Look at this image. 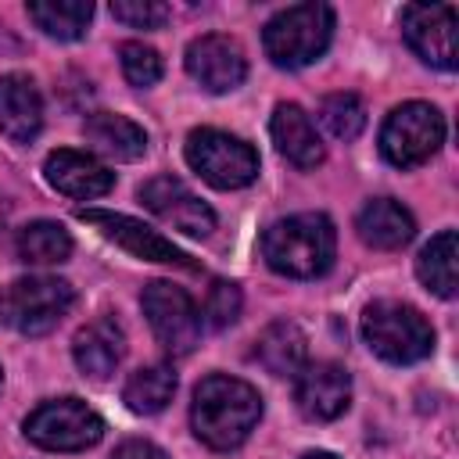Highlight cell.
<instances>
[{
    "mask_svg": "<svg viewBox=\"0 0 459 459\" xmlns=\"http://www.w3.org/2000/svg\"><path fill=\"white\" fill-rule=\"evenodd\" d=\"M14 244H18V258L29 265H57V262H68V255H72L68 230L50 219H36V222L22 226Z\"/></svg>",
    "mask_w": 459,
    "mask_h": 459,
    "instance_id": "cb8c5ba5",
    "label": "cell"
},
{
    "mask_svg": "<svg viewBox=\"0 0 459 459\" xmlns=\"http://www.w3.org/2000/svg\"><path fill=\"white\" fill-rule=\"evenodd\" d=\"M0 226H4V208H0Z\"/></svg>",
    "mask_w": 459,
    "mask_h": 459,
    "instance_id": "1f68e13d",
    "label": "cell"
},
{
    "mask_svg": "<svg viewBox=\"0 0 459 459\" xmlns=\"http://www.w3.org/2000/svg\"><path fill=\"white\" fill-rule=\"evenodd\" d=\"M186 72L201 90L230 93V90H237L244 82L247 57H244L237 39H230L222 32H208V36H197L186 47Z\"/></svg>",
    "mask_w": 459,
    "mask_h": 459,
    "instance_id": "4fadbf2b",
    "label": "cell"
},
{
    "mask_svg": "<svg viewBox=\"0 0 459 459\" xmlns=\"http://www.w3.org/2000/svg\"><path fill=\"white\" fill-rule=\"evenodd\" d=\"M359 237L377 247V251H398L412 240L416 233V219L409 215V208H402L394 197H373L362 204L359 219H355Z\"/></svg>",
    "mask_w": 459,
    "mask_h": 459,
    "instance_id": "d6986e66",
    "label": "cell"
},
{
    "mask_svg": "<svg viewBox=\"0 0 459 459\" xmlns=\"http://www.w3.org/2000/svg\"><path fill=\"white\" fill-rule=\"evenodd\" d=\"M319 122L330 129V136H337V140H355L362 129H366V104L355 97V93H330V97H323V104H319Z\"/></svg>",
    "mask_w": 459,
    "mask_h": 459,
    "instance_id": "484cf974",
    "label": "cell"
},
{
    "mask_svg": "<svg viewBox=\"0 0 459 459\" xmlns=\"http://www.w3.org/2000/svg\"><path fill=\"white\" fill-rule=\"evenodd\" d=\"M75 305V290L57 276H22L0 298V316L25 337L50 333Z\"/></svg>",
    "mask_w": 459,
    "mask_h": 459,
    "instance_id": "5b68a950",
    "label": "cell"
},
{
    "mask_svg": "<svg viewBox=\"0 0 459 459\" xmlns=\"http://www.w3.org/2000/svg\"><path fill=\"white\" fill-rule=\"evenodd\" d=\"M240 305H244L240 287H237L233 280H215V283L208 287V298H204V319H208V326L226 330L230 323H237Z\"/></svg>",
    "mask_w": 459,
    "mask_h": 459,
    "instance_id": "83f0119b",
    "label": "cell"
},
{
    "mask_svg": "<svg viewBox=\"0 0 459 459\" xmlns=\"http://www.w3.org/2000/svg\"><path fill=\"white\" fill-rule=\"evenodd\" d=\"M0 387H4V369H0Z\"/></svg>",
    "mask_w": 459,
    "mask_h": 459,
    "instance_id": "d6a6232c",
    "label": "cell"
},
{
    "mask_svg": "<svg viewBox=\"0 0 459 459\" xmlns=\"http://www.w3.org/2000/svg\"><path fill=\"white\" fill-rule=\"evenodd\" d=\"M172 394H176V373H172L169 366H161V362L136 369V373L126 380V387H122V402H126L136 416H154V412H161V409L172 402Z\"/></svg>",
    "mask_w": 459,
    "mask_h": 459,
    "instance_id": "603a6c76",
    "label": "cell"
},
{
    "mask_svg": "<svg viewBox=\"0 0 459 459\" xmlns=\"http://www.w3.org/2000/svg\"><path fill=\"white\" fill-rule=\"evenodd\" d=\"M366 344L391 366L420 362L434 351V326L427 316L405 301H373L362 312Z\"/></svg>",
    "mask_w": 459,
    "mask_h": 459,
    "instance_id": "277c9868",
    "label": "cell"
},
{
    "mask_svg": "<svg viewBox=\"0 0 459 459\" xmlns=\"http://www.w3.org/2000/svg\"><path fill=\"white\" fill-rule=\"evenodd\" d=\"M330 36H333V7L308 0V4H294L273 14L265 22L262 47L273 65L305 68L323 57V50L330 47Z\"/></svg>",
    "mask_w": 459,
    "mask_h": 459,
    "instance_id": "3957f363",
    "label": "cell"
},
{
    "mask_svg": "<svg viewBox=\"0 0 459 459\" xmlns=\"http://www.w3.org/2000/svg\"><path fill=\"white\" fill-rule=\"evenodd\" d=\"M25 11L36 22V29H43L54 39H79L93 18L90 0H32Z\"/></svg>",
    "mask_w": 459,
    "mask_h": 459,
    "instance_id": "d4e9b609",
    "label": "cell"
},
{
    "mask_svg": "<svg viewBox=\"0 0 459 459\" xmlns=\"http://www.w3.org/2000/svg\"><path fill=\"white\" fill-rule=\"evenodd\" d=\"M455 258H459V237H455V230H441L437 237H430L423 244V251L416 258L420 283L437 298H455V290H459Z\"/></svg>",
    "mask_w": 459,
    "mask_h": 459,
    "instance_id": "7402d4cb",
    "label": "cell"
},
{
    "mask_svg": "<svg viewBox=\"0 0 459 459\" xmlns=\"http://www.w3.org/2000/svg\"><path fill=\"white\" fill-rule=\"evenodd\" d=\"M301 459H337V455H330V452H308V455H301Z\"/></svg>",
    "mask_w": 459,
    "mask_h": 459,
    "instance_id": "4dcf8cb0",
    "label": "cell"
},
{
    "mask_svg": "<svg viewBox=\"0 0 459 459\" xmlns=\"http://www.w3.org/2000/svg\"><path fill=\"white\" fill-rule=\"evenodd\" d=\"M118 61H122V75L133 86H154L161 79V57L147 43H136V39L122 43L118 47Z\"/></svg>",
    "mask_w": 459,
    "mask_h": 459,
    "instance_id": "4316f807",
    "label": "cell"
},
{
    "mask_svg": "<svg viewBox=\"0 0 459 459\" xmlns=\"http://www.w3.org/2000/svg\"><path fill=\"white\" fill-rule=\"evenodd\" d=\"M337 255V230L323 212H301L276 219L262 233V258L273 273L290 280L323 276Z\"/></svg>",
    "mask_w": 459,
    "mask_h": 459,
    "instance_id": "7a4b0ae2",
    "label": "cell"
},
{
    "mask_svg": "<svg viewBox=\"0 0 459 459\" xmlns=\"http://www.w3.org/2000/svg\"><path fill=\"white\" fill-rule=\"evenodd\" d=\"M82 133H86V143L115 161H136L143 158L147 151V133L126 118V115H115V111H93L86 115L82 122Z\"/></svg>",
    "mask_w": 459,
    "mask_h": 459,
    "instance_id": "ffe728a7",
    "label": "cell"
},
{
    "mask_svg": "<svg viewBox=\"0 0 459 459\" xmlns=\"http://www.w3.org/2000/svg\"><path fill=\"white\" fill-rule=\"evenodd\" d=\"M111 459H169V455H165L158 445L133 437V441H122V445L111 452Z\"/></svg>",
    "mask_w": 459,
    "mask_h": 459,
    "instance_id": "f546056e",
    "label": "cell"
},
{
    "mask_svg": "<svg viewBox=\"0 0 459 459\" xmlns=\"http://www.w3.org/2000/svg\"><path fill=\"white\" fill-rule=\"evenodd\" d=\"M72 355H75V366H79L90 380H108V377L118 369L122 355H126V333H122V326H118L115 319L100 316V319L86 323V326L75 333Z\"/></svg>",
    "mask_w": 459,
    "mask_h": 459,
    "instance_id": "e0dca14e",
    "label": "cell"
},
{
    "mask_svg": "<svg viewBox=\"0 0 459 459\" xmlns=\"http://www.w3.org/2000/svg\"><path fill=\"white\" fill-rule=\"evenodd\" d=\"M186 165L219 190H240L258 176L255 147L222 129H194L186 136Z\"/></svg>",
    "mask_w": 459,
    "mask_h": 459,
    "instance_id": "52a82bcc",
    "label": "cell"
},
{
    "mask_svg": "<svg viewBox=\"0 0 459 459\" xmlns=\"http://www.w3.org/2000/svg\"><path fill=\"white\" fill-rule=\"evenodd\" d=\"M43 126V100L29 75H0V133L14 143H29Z\"/></svg>",
    "mask_w": 459,
    "mask_h": 459,
    "instance_id": "2e32d148",
    "label": "cell"
},
{
    "mask_svg": "<svg viewBox=\"0 0 459 459\" xmlns=\"http://www.w3.org/2000/svg\"><path fill=\"white\" fill-rule=\"evenodd\" d=\"M445 140V118L434 104L405 100L391 108L380 129V154L394 169H416L423 165Z\"/></svg>",
    "mask_w": 459,
    "mask_h": 459,
    "instance_id": "8992f818",
    "label": "cell"
},
{
    "mask_svg": "<svg viewBox=\"0 0 459 459\" xmlns=\"http://www.w3.org/2000/svg\"><path fill=\"white\" fill-rule=\"evenodd\" d=\"M269 133H273L276 151L290 165L316 169L323 161V140H319L312 118L305 115V108H298V104H276L273 122H269Z\"/></svg>",
    "mask_w": 459,
    "mask_h": 459,
    "instance_id": "ac0fdd59",
    "label": "cell"
},
{
    "mask_svg": "<svg viewBox=\"0 0 459 459\" xmlns=\"http://www.w3.org/2000/svg\"><path fill=\"white\" fill-rule=\"evenodd\" d=\"M43 172H47V183L54 190L79 197V201H93L115 186V172H108V165H100L93 154L72 151V147L50 151L43 161Z\"/></svg>",
    "mask_w": 459,
    "mask_h": 459,
    "instance_id": "9a60e30c",
    "label": "cell"
},
{
    "mask_svg": "<svg viewBox=\"0 0 459 459\" xmlns=\"http://www.w3.org/2000/svg\"><path fill=\"white\" fill-rule=\"evenodd\" d=\"M79 219L90 222V226H97L108 240H115L118 247H126L133 258L179 265V269H186V273H197V269H201L186 251H179L172 240H165L158 230L143 226L140 219H129V215H122V212H104V208H82Z\"/></svg>",
    "mask_w": 459,
    "mask_h": 459,
    "instance_id": "8fae6325",
    "label": "cell"
},
{
    "mask_svg": "<svg viewBox=\"0 0 459 459\" xmlns=\"http://www.w3.org/2000/svg\"><path fill=\"white\" fill-rule=\"evenodd\" d=\"M140 305H143V316H147L158 344L169 355L194 351V344L201 337V312L183 287H176L169 280H151L143 287Z\"/></svg>",
    "mask_w": 459,
    "mask_h": 459,
    "instance_id": "9c48e42d",
    "label": "cell"
},
{
    "mask_svg": "<svg viewBox=\"0 0 459 459\" xmlns=\"http://www.w3.org/2000/svg\"><path fill=\"white\" fill-rule=\"evenodd\" d=\"M111 14L126 25H133V29H158V25H165L169 7L158 4V0H115Z\"/></svg>",
    "mask_w": 459,
    "mask_h": 459,
    "instance_id": "f1b7e54d",
    "label": "cell"
},
{
    "mask_svg": "<svg viewBox=\"0 0 459 459\" xmlns=\"http://www.w3.org/2000/svg\"><path fill=\"white\" fill-rule=\"evenodd\" d=\"M255 359L273 373V377H298L305 359H308V341L305 333L287 323V319H276L269 323L262 333H258V344H255Z\"/></svg>",
    "mask_w": 459,
    "mask_h": 459,
    "instance_id": "44dd1931",
    "label": "cell"
},
{
    "mask_svg": "<svg viewBox=\"0 0 459 459\" xmlns=\"http://www.w3.org/2000/svg\"><path fill=\"white\" fill-rule=\"evenodd\" d=\"M140 201L147 204V212H154L161 222H169L186 237H208L215 230V212L183 179L154 176L140 186Z\"/></svg>",
    "mask_w": 459,
    "mask_h": 459,
    "instance_id": "7c38bea8",
    "label": "cell"
},
{
    "mask_svg": "<svg viewBox=\"0 0 459 459\" xmlns=\"http://www.w3.org/2000/svg\"><path fill=\"white\" fill-rule=\"evenodd\" d=\"M25 437L47 452H82L104 437V420L82 398H50L25 416Z\"/></svg>",
    "mask_w": 459,
    "mask_h": 459,
    "instance_id": "ba28073f",
    "label": "cell"
},
{
    "mask_svg": "<svg viewBox=\"0 0 459 459\" xmlns=\"http://www.w3.org/2000/svg\"><path fill=\"white\" fill-rule=\"evenodd\" d=\"M294 402L305 420H337L351 402V377L337 362H305L294 377Z\"/></svg>",
    "mask_w": 459,
    "mask_h": 459,
    "instance_id": "5bb4252c",
    "label": "cell"
},
{
    "mask_svg": "<svg viewBox=\"0 0 459 459\" xmlns=\"http://www.w3.org/2000/svg\"><path fill=\"white\" fill-rule=\"evenodd\" d=\"M258 420H262V394L247 380L212 373L197 384L190 423L208 448H219V452L237 448L255 430Z\"/></svg>",
    "mask_w": 459,
    "mask_h": 459,
    "instance_id": "6da1fadb",
    "label": "cell"
},
{
    "mask_svg": "<svg viewBox=\"0 0 459 459\" xmlns=\"http://www.w3.org/2000/svg\"><path fill=\"white\" fill-rule=\"evenodd\" d=\"M402 36L420 61L430 68L452 72L459 65L455 43V7L452 4H405L402 7Z\"/></svg>",
    "mask_w": 459,
    "mask_h": 459,
    "instance_id": "30bf717a",
    "label": "cell"
}]
</instances>
